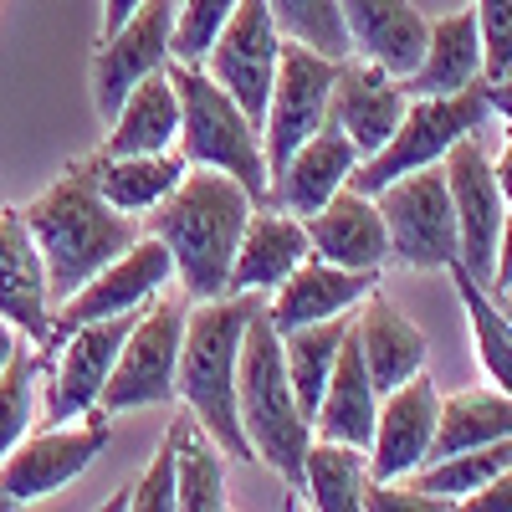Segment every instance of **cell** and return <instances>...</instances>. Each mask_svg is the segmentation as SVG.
Listing matches in <instances>:
<instances>
[{"mask_svg": "<svg viewBox=\"0 0 512 512\" xmlns=\"http://www.w3.org/2000/svg\"><path fill=\"white\" fill-rule=\"evenodd\" d=\"M492 297H497V308H502V313H507V323H512V282H502Z\"/></svg>", "mask_w": 512, "mask_h": 512, "instance_id": "cell-45", "label": "cell"}, {"mask_svg": "<svg viewBox=\"0 0 512 512\" xmlns=\"http://www.w3.org/2000/svg\"><path fill=\"white\" fill-rule=\"evenodd\" d=\"M21 221H26L36 251H41V262H47L52 303L72 297L98 267H108L123 246L139 241L134 216H123V210H113L98 195L88 159L67 164L62 175L21 210Z\"/></svg>", "mask_w": 512, "mask_h": 512, "instance_id": "cell-2", "label": "cell"}, {"mask_svg": "<svg viewBox=\"0 0 512 512\" xmlns=\"http://www.w3.org/2000/svg\"><path fill=\"white\" fill-rule=\"evenodd\" d=\"M308 226V241L318 256L338 267H359V272H379L390 262V231H384V216L374 195H359L354 185H344L323 210L303 216Z\"/></svg>", "mask_w": 512, "mask_h": 512, "instance_id": "cell-20", "label": "cell"}, {"mask_svg": "<svg viewBox=\"0 0 512 512\" xmlns=\"http://www.w3.org/2000/svg\"><path fill=\"white\" fill-rule=\"evenodd\" d=\"M507 466H512V436L487 441V446H466L456 456H436V461L415 466L405 482L420 487V492H431V497H446L451 507H461L477 487H487L497 472H507Z\"/></svg>", "mask_w": 512, "mask_h": 512, "instance_id": "cell-33", "label": "cell"}, {"mask_svg": "<svg viewBox=\"0 0 512 512\" xmlns=\"http://www.w3.org/2000/svg\"><path fill=\"white\" fill-rule=\"evenodd\" d=\"M349 313L338 318H323V323H303V328H287L282 333V364H287V379H292V395L303 405V415L313 420L323 390H328V374H333V359L344 349V333H349Z\"/></svg>", "mask_w": 512, "mask_h": 512, "instance_id": "cell-30", "label": "cell"}, {"mask_svg": "<svg viewBox=\"0 0 512 512\" xmlns=\"http://www.w3.org/2000/svg\"><path fill=\"white\" fill-rule=\"evenodd\" d=\"M236 0H175V31H169V57L175 62H205L210 41L231 21Z\"/></svg>", "mask_w": 512, "mask_h": 512, "instance_id": "cell-36", "label": "cell"}, {"mask_svg": "<svg viewBox=\"0 0 512 512\" xmlns=\"http://www.w3.org/2000/svg\"><path fill=\"white\" fill-rule=\"evenodd\" d=\"M303 256H313V241H308V226L303 216L272 205L262 210L256 205L246 216V231L236 241V262H231V292H272Z\"/></svg>", "mask_w": 512, "mask_h": 512, "instance_id": "cell-21", "label": "cell"}, {"mask_svg": "<svg viewBox=\"0 0 512 512\" xmlns=\"http://www.w3.org/2000/svg\"><path fill=\"white\" fill-rule=\"evenodd\" d=\"M36 379H41V344L16 338L6 369H0V461L36 420Z\"/></svg>", "mask_w": 512, "mask_h": 512, "instance_id": "cell-34", "label": "cell"}, {"mask_svg": "<svg viewBox=\"0 0 512 512\" xmlns=\"http://www.w3.org/2000/svg\"><path fill=\"white\" fill-rule=\"evenodd\" d=\"M169 277H175V256H169V246L149 231L139 236L134 246H123L108 267H98L88 282H82L72 297H62V313L52 318V338H62L67 328L77 323H93V318H118V313H139L149 308L154 297L169 287Z\"/></svg>", "mask_w": 512, "mask_h": 512, "instance_id": "cell-11", "label": "cell"}, {"mask_svg": "<svg viewBox=\"0 0 512 512\" xmlns=\"http://www.w3.org/2000/svg\"><path fill=\"white\" fill-rule=\"evenodd\" d=\"M113 441V415L103 405H93L88 415L47 425V431H26L6 461H0V507H21L36 497H52L67 482H77L88 466L103 456V446Z\"/></svg>", "mask_w": 512, "mask_h": 512, "instance_id": "cell-7", "label": "cell"}, {"mask_svg": "<svg viewBox=\"0 0 512 512\" xmlns=\"http://www.w3.org/2000/svg\"><path fill=\"white\" fill-rule=\"evenodd\" d=\"M169 31H175V0H144L118 31L98 41L93 57V103L98 118L108 123L123 98L159 67H169Z\"/></svg>", "mask_w": 512, "mask_h": 512, "instance_id": "cell-14", "label": "cell"}, {"mask_svg": "<svg viewBox=\"0 0 512 512\" xmlns=\"http://www.w3.org/2000/svg\"><path fill=\"white\" fill-rule=\"evenodd\" d=\"M0 318L31 344H47L52 333L47 262H41L21 210H0Z\"/></svg>", "mask_w": 512, "mask_h": 512, "instance_id": "cell-19", "label": "cell"}, {"mask_svg": "<svg viewBox=\"0 0 512 512\" xmlns=\"http://www.w3.org/2000/svg\"><path fill=\"white\" fill-rule=\"evenodd\" d=\"M492 103H487V88L482 77L472 82V88L461 93H436V98H410L395 134L384 139L369 159L354 164L349 185L359 195H379L384 185H395L400 175H410V169H425V164H441L446 149L466 134H477V128L487 123Z\"/></svg>", "mask_w": 512, "mask_h": 512, "instance_id": "cell-6", "label": "cell"}, {"mask_svg": "<svg viewBox=\"0 0 512 512\" xmlns=\"http://www.w3.org/2000/svg\"><path fill=\"white\" fill-rule=\"evenodd\" d=\"M502 282H512V210L502 216V231H497V262H492V282H487V292H497Z\"/></svg>", "mask_w": 512, "mask_h": 512, "instance_id": "cell-41", "label": "cell"}, {"mask_svg": "<svg viewBox=\"0 0 512 512\" xmlns=\"http://www.w3.org/2000/svg\"><path fill=\"white\" fill-rule=\"evenodd\" d=\"M456 297H461V308H466V328H472V349H477V364L487 369V379L497 384L502 395H512V323L507 313L497 308V297L466 272L461 262L446 267Z\"/></svg>", "mask_w": 512, "mask_h": 512, "instance_id": "cell-32", "label": "cell"}, {"mask_svg": "<svg viewBox=\"0 0 512 512\" xmlns=\"http://www.w3.org/2000/svg\"><path fill=\"white\" fill-rule=\"evenodd\" d=\"M482 88H487L492 113H502V118L512 123V72H507V77H497V82H487V77H482Z\"/></svg>", "mask_w": 512, "mask_h": 512, "instance_id": "cell-43", "label": "cell"}, {"mask_svg": "<svg viewBox=\"0 0 512 512\" xmlns=\"http://www.w3.org/2000/svg\"><path fill=\"white\" fill-rule=\"evenodd\" d=\"M251 210L256 200L246 195V185L226 175V169H205V164H190L180 185L154 205L149 231L175 256V277L190 303L231 292L236 241L246 231Z\"/></svg>", "mask_w": 512, "mask_h": 512, "instance_id": "cell-1", "label": "cell"}, {"mask_svg": "<svg viewBox=\"0 0 512 512\" xmlns=\"http://www.w3.org/2000/svg\"><path fill=\"white\" fill-rule=\"evenodd\" d=\"M482 77V31H477V11H451L441 21H431L425 31V52L415 62L405 82L410 98H436V93H461Z\"/></svg>", "mask_w": 512, "mask_h": 512, "instance_id": "cell-24", "label": "cell"}, {"mask_svg": "<svg viewBox=\"0 0 512 512\" xmlns=\"http://www.w3.org/2000/svg\"><path fill=\"white\" fill-rule=\"evenodd\" d=\"M108 507H139V512H175V441H169V431H164V441H159V451H154V461L144 466V477L134 482V487H123Z\"/></svg>", "mask_w": 512, "mask_h": 512, "instance_id": "cell-37", "label": "cell"}, {"mask_svg": "<svg viewBox=\"0 0 512 512\" xmlns=\"http://www.w3.org/2000/svg\"><path fill=\"white\" fill-rule=\"evenodd\" d=\"M374 410H379V390H374V379H369V364L359 354V338H354V323H349L344 349H338L333 374H328V390H323V400L313 410V436L369 451Z\"/></svg>", "mask_w": 512, "mask_h": 512, "instance_id": "cell-23", "label": "cell"}, {"mask_svg": "<svg viewBox=\"0 0 512 512\" xmlns=\"http://www.w3.org/2000/svg\"><path fill=\"white\" fill-rule=\"evenodd\" d=\"M267 11L287 41H303V47H313L333 62L354 57L344 16H338V0H267Z\"/></svg>", "mask_w": 512, "mask_h": 512, "instance_id": "cell-35", "label": "cell"}, {"mask_svg": "<svg viewBox=\"0 0 512 512\" xmlns=\"http://www.w3.org/2000/svg\"><path fill=\"white\" fill-rule=\"evenodd\" d=\"M169 441H175V507L180 512H221L226 502V466L221 446L210 441V431L185 410L169 420Z\"/></svg>", "mask_w": 512, "mask_h": 512, "instance_id": "cell-28", "label": "cell"}, {"mask_svg": "<svg viewBox=\"0 0 512 512\" xmlns=\"http://www.w3.org/2000/svg\"><path fill=\"white\" fill-rule=\"evenodd\" d=\"M436 410H441V395L425 379V369L410 374L405 384H395L390 395H379L374 436H369V477L374 482H405L415 466L431 461Z\"/></svg>", "mask_w": 512, "mask_h": 512, "instance_id": "cell-15", "label": "cell"}, {"mask_svg": "<svg viewBox=\"0 0 512 512\" xmlns=\"http://www.w3.org/2000/svg\"><path fill=\"white\" fill-rule=\"evenodd\" d=\"M446 497H431L410 482H369L364 492V512H446Z\"/></svg>", "mask_w": 512, "mask_h": 512, "instance_id": "cell-39", "label": "cell"}, {"mask_svg": "<svg viewBox=\"0 0 512 512\" xmlns=\"http://www.w3.org/2000/svg\"><path fill=\"white\" fill-rule=\"evenodd\" d=\"M384 231H390V262L410 267V272H446L461 241H456V210H451V190H446V169L425 164L410 169L395 185H384L374 195Z\"/></svg>", "mask_w": 512, "mask_h": 512, "instance_id": "cell-8", "label": "cell"}, {"mask_svg": "<svg viewBox=\"0 0 512 512\" xmlns=\"http://www.w3.org/2000/svg\"><path fill=\"white\" fill-rule=\"evenodd\" d=\"M139 6H144V0H103V36H108V31H118L128 16L139 11Z\"/></svg>", "mask_w": 512, "mask_h": 512, "instance_id": "cell-44", "label": "cell"}, {"mask_svg": "<svg viewBox=\"0 0 512 512\" xmlns=\"http://www.w3.org/2000/svg\"><path fill=\"white\" fill-rule=\"evenodd\" d=\"M277 47L282 31L267 11V0H236L231 21L221 26V36L205 52V72L246 108V118L262 128L267 118V98H272V77H277Z\"/></svg>", "mask_w": 512, "mask_h": 512, "instance_id": "cell-12", "label": "cell"}, {"mask_svg": "<svg viewBox=\"0 0 512 512\" xmlns=\"http://www.w3.org/2000/svg\"><path fill=\"white\" fill-rule=\"evenodd\" d=\"M512 436V395H502L497 384H477V390L446 395L436 410V441H431V461L436 456H456L466 446H487Z\"/></svg>", "mask_w": 512, "mask_h": 512, "instance_id": "cell-29", "label": "cell"}, {"mask_svg": "<svg viewBox=\"0 0 512 512\" xmlns=\"http://www.w3.org/2000/svg\"><path fill=\"white\" fill-rule=\"evenodd\" d=\"M374 287H379V272L338 267L328 256H303V262L272 287L267 318H272L277 333L303 328V323H323V318H338V313H354Z\"/></svg>", "mask_w": 512, "mask_h": 512, "instance_id": "cell-17", "label": "cell"}, {"mask_svg": "<svg viewBox=\"0 0 512 512\" xmlns=\"http://www.w3.org/2000/svg\"><path fill=\"white\" fill-rule=\"evenodd\" d=\"M333 77L338 62L303 47V41H287L277 47V77H272V98H267V118H262V149H267V169L287 164V154L313 139L328 123V103H333Z\"/></svg>", "mask_w": 512, "mask_h": 512, "instance_id": "cell-10", "label": "cell"}, {"mask_svg": "<svg viewBox=\"0 0 512 512\" xmlns=\"http://www.w3.org/2000/svg\"><path fill=\"white\" fill-rule=\"evenodd\" d=\"M88 169H93V185H98V195L113 205V210H123V216H139V210H154L169 190L180 185V175H185V154H93L88 159Z\"/></svg>", "mask_w": 512, "mask_h": 512, "instance_id": "cell-27", "label": "cell"}, {"mask_svg": "<svg viewBox=\"0 0 512 512\" xmlns=\"http://www.w3.org/2000/svg\"><path fill=\"white\" fill-rule=\"evenodd\" d=\"M461 507H472V512H512V466H507V472H497L487 487H477Z\"/></svg>", "mask_w": 512, "mask_h": 512, "instance_id": "cell-40", "label": "cell"}, {"mask_svg": "<svg viewBox=\"0 0 512 512\" xmlns=\"http://www.w3.org/2000/svg\"><path fill=\"white\" fill-rule=\"evenodd\" d=\"M175 139H180V93L169 82V72L159 67L108 118L103 154H164L175 149Z\"/></svg>", "mask_w": 512, "mask_h": 512, "instance_id": "cell-26", "label": "cell"}, {"mask_svg": "<svg viewBox=\"0 0 512 512\" xmlns=\"http://www.w3.org/2000/svg\"><path fill=\"white\" fill-rule=\"evenodd\" d=\"M492 175H497V190H502V205L512 210V123L502 128V154L492 159Z\"/></svg>", "mask_w": 512, "mask_h": 512, "instance_id": "cell-42", "label": "cell"}, {"mask_svg": "<svg viewBox=\"0 0 512 512\" xmlns=\"http://www.w3.org/2000/svg\"><path fill=\"white\" fill-rule=\"evenodd\" d=\"M369 482H374L369 477V451L344 446V441H323V436L308 441L303 492L313 497V507H323V512H354V507H364Z\"/></svg>", "mask_w": 512, "mask_h": 512, "instance_id": "cell-31", "label": "cell"}, {"mask_svg": "<svg viewBox=\"0 0 512 512\" xmlns=\"http://www.w3.org/2000/svg\"><path fill=\"white\" fill-rule=\"evenodd\" d=\"M262 292H226V297H205L190 303L185 313V338H180V374H175V395L185 410L210 431L231 461H256L251 441L241 431V410H236V364H241V338L251 313L262 308Z\"/></svg>", "mask_w": 512, "mask_h": 512, "instance_id": "cell-3", "label": "cell"}, {"mask_svg": "<svg viewBox=\"0 0 512 512\" xmlns=\"http://www.w3.org/2000/svg\"><path fill=\"white\" fill-rule=\"evenodd\" d=\"M338 16H344L349 47L379 67H390L395 77H410L420 52H425V21L410 0H338Z\"/></svg>", "mask_w": 512, "mask_h": 512, "instance_id": "cell-22", "label": "cell"}, {"mask_svg": "<svg viewBox=\"0 0 512 512\" xmlns=\"http://www.w3.org/2000/svg\"><path fill=\"white\" fill-rule=\"evenodd\" d=\"M482 31V77L497 82L512 72V0H472Z\"/></svg>", "mask_w": 512, "mask_h": 512, "instance_id": "cell-38", "label": "cell"}, {"mask_svg": "<svg viewBox=\"0 0 512 512\" xmlns=\"http://www.w3.org/2000/svg\"><path fill=\"white\" fill-rule=\"evenodd\" d=\"M236 410H241V431L251 441V456L272 466L292 492H303V456L313 441V420L303 415V405L292 395V379L282 364V333L272 328L267 303L251 313L246 338H241Z\"/></svg>", "mask_w": 512, "mask_h": 512, "instance_id": "cell-4", "label": "cell"}, {"mask_svg": "<svg viewBox=\"0 0 512 512\" xmlns=\"http://www.w3.org/2000/svg\"><path fill=\"white\" fill-rule=\"evenodd\" d=\"M354 164H359L354 139L328 118L313 139H303V144L287 154V164L272 175L267 200H277L282 210H292V216H313V210H323L338 190L349 185Z\"/></svg>", "mask_w": 512, "mask_h": 512, "instance_id": "cell-18", "label": "cell"}, {"mask_svg": "<svg viewBox=\"0 0 512 512\" xmlns=\"http://www.w3.org/2000/svg\"><path fill=\"white\" fill-rule=\"evenodd\" d=\"M441 169H446V190H451V210H456V241H461L456 262L487 287L492 262H497V231H502V216H507L492 159L477 144V134H466L446 149Z\"/></svg>", "mask_w": 512, "mask_h": 512, "instance_id": "cell-13", "label": "cell"}, {"mask_svg": "<svg viewBox=\"0 0 512 512\" xmlns=\"http://www.w3.org/2000/svg\"><path fill=\"white\" fill-rule=\"evenodd\" d=\"M169 82L180 93V154L185 164H205V169H226L246 185V195L262 205L272 190V169H267V149H262V128L246 118V108L210 77L200 62H175L169 57Z\"/></svg>", "mask_w": 512, "mask_h": 512, "instance_id": "cell-5", "label": "cell"}, {"mask_svg": "<svg viewBox=\"0 0 512 512\" xmlns=\"http://www.w3.org/2000/svg\"><path fill=\"white\" fill-rule=\"evenodd\" d=\"M405 103H410V93H405V82H400L390 67H379V62H369V57H359V52L338 62L328 118L354 139L359 159H369L384 139L395 134Z\"/></svg>", "mask_w": 512, "mask_h": 512, "instance_id": "cell-16", "label": "cell"}, {"mask_svg": "<svg viewBox=\"0 0 512 512\" xmlns=\"http://www.w3.org/2000/svg\"><path fill=\"white\" fill-rule=\"evenodd\" d=\"M185 297H159L149 303L134 328H128L123 349L113 359V374L103 384L98 405L108 415H128L144 405H169L175 400V374H180V338H185Z\"/></svg>", "mask_w": 512, "mask_h": 512, "instance_id": "cell-9", "label": "cell"}, {"mask_svg": "<svg viewBox=\"0 0 512 512\" xmlns=\"http://www.w3.org/2000/svg\"><path fill=\"white\" fill-rule=\"evenodd\" d=\"M354 338H359V354L369 364V379L379 395H390L395 384L425 369V333L395 303H384L379 287L364 297V313L354 318Z\"/></svg>", "mask_w": 512, "mask_h": 512, "instance_id": "cell-25", "label": "cell"}]
</instances>
